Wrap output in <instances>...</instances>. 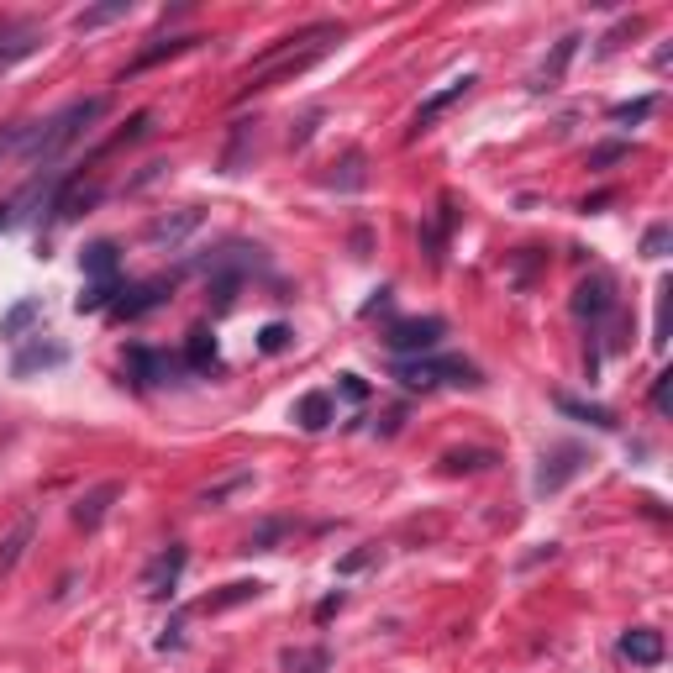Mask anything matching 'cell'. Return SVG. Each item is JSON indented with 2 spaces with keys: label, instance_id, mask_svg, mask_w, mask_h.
<instances>
[{
  "label": "cell",
  "instance_id": "obj_16",
  "mask_svg": "<svg viewBox=\"0 0 673 673\" xmlns=\"http://www.w3.org/2000/svg\"><path fill=\"white\" fill-rule=\"evenodd\" d=\"M579 43H584V37H579V32H568L563 43L553 48V58H542V69H537V79H532V90H553L558 79H563V69H568V58L579 53Z\"/></svg>",
  "mask_w": 673,
  "mask_h": 673
},
{
  "label": "cell",
  "instance_id": "obj_5",
  "mask_svg": "<svg viewBox=\"0 0 673 673\" xmlns=\"http://www.w3.org/2000/svg\"><path fill=\"white\" fill-rule=\"evenodd\" d=\"M584 447H574V442H563V447H547L542 453V468H537V495H558V489L574 479V474H584Z\"/></svg>",
  "mask_w": 673,
  "mask_h": 673
},
{
  "label": "cell",
  "instance_id": "obj_11",
  "mask_svg": "<svg viewBox=\"0 0 673 673\" xmlns=\"http://www.w3.org/2000/svg\"><path fill=\"white\" fill-rule=\"evenodd\" d=\"M468 90H474V74H463V79H453V85H442L437 95H426L421 100V111H416V121H411V137H421V132H432V121L453 106V100H463Z\"/></svg>",
  "mask_w": 673,
  "mask_h": 673
},
{
  "label": "cell",
  "instance_id": "obj_28",
  "mask_svg": "<svg viewBox=\"0 0 673 673\" xmlns=\"http://www.w3.org/2000/svg\"><path fill=\"white\" fill-rule=\"evenodd\" d=\"M495 463V453H484V447H463V453H447L442 468L447 474H474V468H489Z\"/></svg>",
  "mask_w": 673,
  "mask_h": 673
},
{
  "label": "cell",
  "instance_id": "obj_29",
  "mask_svg": "<svg viewBox=\"0 0 673 673\" xmlns=\"http://www.w3.org/2000/svg\"><path fill=\"white\" fill-rule=\"evenodd\" d=\"M652 111H658V95H642V100H621V106H610V121H647Z\"/></svg>",
  "mask_w": 673,
  "mask_h": 673
},
{
  "label": "cell",
  "instance_id": "obj_12",
  "mask_svg": "<svg viewBox=\"0 0 673 673\" xmlns=\"http://www.w3.org/2000/svg\"><path fill=\"white\" fill-rule=\"evenodd\" d=\"M200 221H206V211H200V206H185V211H174V216H158V221H148V242H158V248L169 242V248H174V242H185Z\"/></svg>",
  "mask_w": 673,
  "mask_h": 673
},
{
  "label": "cell",
  "instance_id": "obj_4",
  "mask_svg": "<svg viewBox=\"0 0 673 673\" xmlns=\"http://www.w3.org/2000/svg\"><path fill=\"white\" fill-rule=\"evenodd\" d=\"M69 185V169H37L32 179H27V190L11 200V211L22 216V221H32V216H43V211H53L58 206V190Z\"/></svg>",
  "mask_w": 673,
  "mask_h": 673
},
{
  "label": "cell",
  "instance_id": "obj_33",
  "mask_svg": "<svg viewBox=\"0 0 673 673\" xmlns=\"http://www.w3.org/2000/svg\"><path fill=\"white\" fill-rule=\"evenodd\" d=\"M332 185H337V190H358V185H363V153H358V148L342 158V174H332Z\"/></svg>",
  "mask_w": 673,
  "mask_h": 673
},
{
  "label": "cell",
  "instance_id": "obj_26",
  "mask_svg": "<svg viewBox=\"0 0 673 673\" xmlns=\"http://www.w3.org/2000/svg\"><path fill=\"white\" fill-rule=\"evenodd\" d=\"M27 542H32V516H27V521H16V532H11L6 542H0V574H11V568L22 563Z\"/></svg>",
  "mask_w": 673,
  "mask_h": 673
},
{
  "label": "cell",
  "instance_id": "obj_7",
  "mask_svg": "<svg viewBox=\"0 0 673 673\" xmlns=\"http://www.w3.org/2000/svg\"><path fill=\"white\" fill-rule=\"evenodd\" d=\"M621 300H616V284H610L605 274H589L579 290H574V316H584L589 326H600L605 316H616Z\"/></svg>",
  "mask_w": 673,
  "mask_h": 673
},
{
  "label": "cell",
  "instance_id": "obj_3",
  "mask_svg": "<svg viewBox=\"0 0 673 673\" xmlns=\"http://www.w3.org/2000/svg\"><path fill=\"white\" fill-rule=\"evenodd\" d=\"M447 337V326L437 321V316H416V321H395L390 332H384V348L390 353H411V358H421V353H432L437 342Z\"/></svg>",
  "mask_w": 673,
  "mask_h": 673
},
{
  "label": "cell",
  "instance_id": "obj_21",
  "mask_svg": "<svg viewBox=\"0 0 673 673\" xmlns=\"http://www.w3.org/2000/svg\"><path fill=\"white\" fill-rule=\"evenodd\" d=\"M558 411H563V416H574V421L600 426V432H616V416H610L605 405H589V400H574V395H558Z\"/></svg>",
  "mask_w": 673,
  "mask_h": 673
},
{
  "label": "cell",
  "instance_id": "obj_23",
  "mask_svg": "<svg viewBox=\"0 0 673 673\" xmlns=\"http://www.w3.org/2000/svg\"><path fill=\"white\" fill-rule=\"evenodd\" d=\"M79 263H85L90 284L95 279H116V242H90V248L79 253Z\"/></svg>",
  "mask_w": 673,
  "mask_h": 673
},
{
  "label": "cell",
  "instance_id": "obj_40",
  "mask_svg": "<svg viewBox=\"0 0 673 673\" xmlns=\"http://www.w3.org/2000/svg\"><path fill=\"white\" fill-rule=\"evenodd\" d=\"M6 211H11V206H0V227H6V221H11V216H6Z\"/></svg>",
  "mask_w": 673,
  "mask_h": 673
},
{
  "label": "cell",
  "instance_id": "obj_35",
  "mask_svg": "<svg viewBox=\"0 0 673 673\" xmlns=\"http://www.w3.org/2000/svg\"><path fill=\"white\" fill-rule=\"evenodd\" d=\"M668 242H673V232L658 221V227H647V237H642V253H647V258H663V253H668Z\"/></svg>",
  "mask_w": 673,
  "mask_h": 673
},
{
  "label": "cell",
  "instance_id": "obj_24",
  "mask_svg": "<svg viewBox=\"0 0 673 673\" xmlns=\"http://www.w3.org/2000/svg\"><path fill=\"white\" fill-rule=\"evenodd\" d=\"M37 316H43V300H16L11 311L0 316V337H22Z\"/></svg>",
  "mask_w": 673,
  "mask_h": 673
},
{
  "label": "cell",
  "instance_id": "obj_39",
  "mask_svg": "<svg viewBox=\"0 0 673 673\" xmlns=\"http://www.w3.org/2000/svg\"><path fill=\"white\" fill-rule=\"evenodd\" d=\"M337 610H342V595H326V600L316 605V621H332V616H337Z\"/></svg>",
  "mask_w": 673,
  "mask_h": 673
},
{
  "label": "cell",
  "instance_id": "obj_19",
  "mask_svg": "<svg viewBox=\"0 0 673 673\" xmlns=\"http://www.w3.org/2000/svg\"><path fill=\"white\" fill-rule=\"evenodd\" d=\"M295 421L305 426V432H321V426L332 421V395H326V390L300 395V400H295Z\"/></svg>",
  "mask_w": 673,
  "mask_h": 673
},
{
  "label": "cell",
  "instance_id": "obj_17",
  "mask_svg": "<svg viewBox=\"0 0 673 673\" xmlns=\"http://www.w3.org/2000/svg\"><path fill=\"white\" fill-rule=\"evenodd\" d=\"M185 369H195V374H216V369H221L216 337L206 332V326H195V332H190V342H185Z\"/></svg>",
  "mask_w": 673,
  "mask_h": 673
},
{
  "label": "cell",
  "instance_id": "obj_14",
  "mask_svg": "<svg viewBox=\"0 0 673 673\" xmlns=\"http://www.w3.org/2000/svg\"><path fill=\"white\" fill-rule=\"evenodd\" d=\"M111 500H121V484L116 479H106V484H95L90 495H79L74 500V521L85 526V532H95L100 521H106V511H111Z\"/></svg>",
  "mask_w": 673,
  "mask_h": 673
},
{
  "label": "cell",
  "instance_id": "obj_38",
  "mask_svg": "<svg viewBox=\"0 0 673 673\" xmlns=\"http://www.w3.org/2000/svg\"><path fill=\"white\" fill-rule=\"evenodd\" d=\"M668 384H673V374L652 379V411H658V416H668Z\"/></svg>",
  "mask_w": 673,
  "mask_h": 673
},
{
  "label": "cell",
  "instance_id": "obj_27",
  "mask_svg": "<svg viewBox=\"0 0 673 673\" xmlns=\"http://www.w3.org/2000/svg\"><path fill=\"white\" fill-rule=\"evenodd\" d=\"M116 295H121V284H116V279H95L90 290L74 300V311H79V316H85V311H106V305H116Z\"/></svg>",
  "mask_w": 673,
  "mask_h": 673
},
{
  "label": "cell",
  "instance_id": "obj_36",
  "mask_svg": "<svg viewBox=\"0 0 673 673\" xmlns=\"http://www.w3.org/2000/svg\"><path fill=\"white\" fill-rule=\"evenodd\" d=\"M374 558H379V547H353V553L337 563V574H358V568H369Z\"/></svg>",
  "mask_w": 673,
  "mask_h": 673
},
{
  "label": "cell",
  "instance_id": "obj_6",
  "mask_svg": "<svg viewBox=\"0 0 673 673\" xmlns=\"http://www.w3.org/2000/svg\"><path fill=\"white\" fill-rule=\"evenodd\" d=\"M185 563H190V553H185L179 542H169L148 568H142V595H148V600H169L174 584H179V574H185Z\"/></svg>",
  "mask_w": 673,
  "mask_h": 673
},
{
  "label": "cell",
  "instance_id": "obj_30",
  "mask_svg": "<svg viewBox=\"0 0 673 673\" xmlns=\"http://www.w3.org/2000/svg\"><path fill=\"white\" fill-rule=\"evenodd\" d=\"M290 532V521H263V526H253V537H248V547L242 553H269V547Z\"/></svg>",
  "mask_w": 673,
  "mask_h": 673
},
{
  "label": "cell",
  "instance_id": "obj_15",
  "mask_svg": "<svg viewBox=\"0 0 673 673\" xmlns=\"http://www.w3.org/2000/svg\"><path fill=\"white\" fill-rule=\"evenodd\" d=\"M64 358H69V353L58 348V342H32V348H22V353L11 358V374L27 379V374H37V369H58Z\"/></svg>",
  "mask_w": 673,
  "mask_h": 673
},
{
  "label": "cell",
  "instance_id": "obj_1",
  "mask_svg": "<svg viewBox=\"0 0 673 673\" xmlns=\"http://www.w3.org/2000/svg\"><path fill=\"white\" fill-rule=\"evenodd\" d=\"M106 111V95H90V100H74V106H64L58 116H48L43 127H32L27 142H22V158L32 163V169H53V158L69 148V142L90 127V121Z\"/></svg>",
  "mask_w": 673,
  "mask_h": 673
},
{
  "label": "cell",
  "instance_id": "obj_37",
  "mask_svg": "<svg viewBox=\"0 0 673 673\" xmlns=\"http://www.w3.org/2000/svg\"><path fill=\"white\" fill-rule=\"evenodd\" d=\"M337 395L358 405V400H369V384H363L358 374H342V379H337Z\"/></svg>",
  "mask_w": 673,
  "mask_h": 673
},
{
  "label": "cell",
  "instance_id": "obj_10",
  "mask_svg": "<svg viewBox=\"0 0 673 673\" xmlns=\"http://www.w3.org/2000/svg\"><path fill=\"white\" fill-rule=\"evenodd\" d=\"M174 295V279H148V284H132V290H121V300L111 305L116 316H148L153 305H163Z\"/></svg>",
  "mask_w": 673,
  "mask_h": 673
},
{
  "label": "cell",
  "instance_id": "obj_13",
  "mask_svg": "<svg viewBox=\"0 0 673 673\" xmlns=\"http://www.w3.org/2000/svg\"><path fill=\"white\" fill-rule=\"evenodd\" d=\"M663 631H652V626H631L626 637H621V658L631 663H642V668H658L663 663Z\"/></svg>",
  "mask_w": 673,
  "mask_h": 673
},
{
  "label": "cell",
  "instance_id": "obj_34",
  "mask_svg": "<svg viewBox=\"0 0 673 673\" xmlns=\"http://www.w3.org/2000/svg\"><path fill=\"white\" fill-rule=\"evenodd\" d=\"M290 326H284V321H269V326H263V332H258V348L263 353H284V348H290Z\"/></svg>",
  "mask_w": 673,
  "mask_h": 673
},
{
  "label": "cell",
  "instance_id": "obj_9",
  "mask_svg": "<svg viewBox=\"0 0 673 673\" xmlns=\"http://www.w3.org/2000/svg\"><path fill=\"white\" fill-rule=\"evenodd\" d=\"M127 363H132L137 384H174L179 374H185V358L153 353V348H127Z\"/></svg>",
  "mask_w": 673,
  "mask_h": 673
},
{
  "label": "cell",
  "instance_id": "obj_8",
  "mask_svg": "<svg viewBox=\"0 0 673 673\" xmlns=\"http://www.w3.org/2000/svg\"><path fill=\"white\" fill-rule=\"evenodd\" d=\"M37 48H43V27H37V22H27V16L0 22V69L22 64V58H32Z\"/></svg>",
  "mask_w": 673,
  "mask_h": 673
},
{
  "label": "cell",
  "instance_id": "obj_25",
  "mask_svg": "<svg viewBox=\"0 0 673 673\" xmlns=\"http://www.w3.org/2000/svg\"><path fill=\"white\" fill-rule=\"evenodd\" d=\"M121 16H132V0H111V6L79 11V16H74V27H79V32H95V27H111V22H121Z\"/></svg>",
  "mask_w": 673,
  "mask_h": 673
},
{
  "label": "cell",
  "instance_id": "obj_18",
  "mask_svg": "<svg viewBox=\"0 0 673 673\" xmlns=\"http://www.w3.org/2000/svg\"><path fill=\"white\" fill-rule=\"evenodd\" d=\"M206 37H169V43H153V48H142L132 64H127V74H142V69H153V64H163V58H179V53H190V48H200Z\"/></svg>",
  "mask_w": 673,
  "mask_h": 673
},
{
  "label": "cell",
  "instance_id": "obj_32",
  "mask_svg": "<svg viewBox=\"0 0 673 673\" xmlns=\"http://www.w3.org/2000/svg\"><path fill=\"white\" fill-rule=\"evenodd\" d=\"M621 158H631V142H600V148H589V169H610Z\"/></svg>",
  "mask_w": 673,
  "mask_h": 673
},
{
  "label": "cell",
  "instance_id": "obj_20",
  "mask_svg": "<svg viewBox=\"0 0 673 673\" xmlns=\"http://www.w3.org/2000/svg\"><path fill=\"white\" fill-rule=\"evenodd\" d=\"M258 595H263V584H258V579H242V584H227L221 595H206V600H200V610H206V616H216V610L248 605V600H258Z\"/></svg>",
  "mask_w": 673,
  "mask_h": 673
},
{
  "label": "cell",
  "instance_id": "obj_31",
  "mask_svg": "<svg viewBox=\"0 0 673 673\" xmlns=\"http://www.w3.org/2000/svg\"><path fill=\"white\" fill-rule=\"evenodd\" d=\"M237 489H248V474H232V479H221V484H211V489H200L195 505H206V511H211V505H221L227 495H237Z\"/></svg>",
  "mask_w": 673,
  "mask_h": 673
},
{
  "label": "cell",
  "instance_id": "obj_2",
  "mask_svg": "<svg viewBox=\"0 0 673 673\" xmlns=\"http://www.w3.org/2000/svg\"><path fill=\"white\" fill-rule=\"evenodd\" d=\"M395 379L411 390H432V384H479V369L468 358H400Z\"/></svg>",
  "mask_w": 673,
  "mask_h": 673
},
{
  "label": "cell",
  "instance_id": "obj_22",
  "mask_svg": "<svg viewBox=\"0 0 673 673\" xmlns=\"http://www.w3.org/2000/svg\"><path fill=\"white\" fill-rule=\"evenodd\" d=\"M279 663H284V673H326L332 668V652L326 647H290Z\"/></svg>",
  "mask_w": 673,
  "mask_h": 673
}]
</instances>
